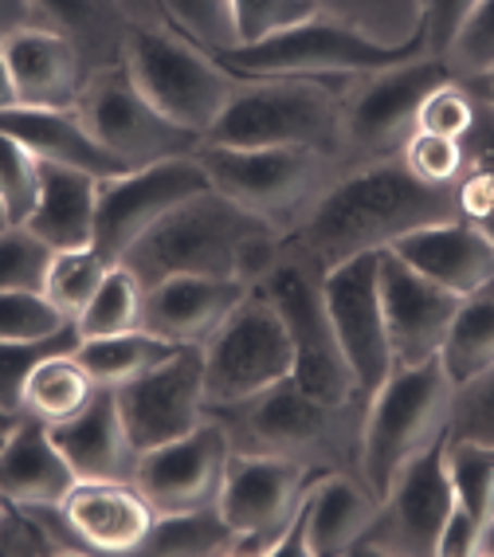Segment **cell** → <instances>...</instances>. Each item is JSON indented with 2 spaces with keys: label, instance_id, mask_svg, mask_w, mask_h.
<instances>
[{
  "label": "cell",
  "instance_id": "6da1fadb",
  "mask_svg": "<svg viewBox=\"0 0 494 557\" xmlns=\"http://www.w3.org/2000/svg\"><path fill=\"white\" fill-rule=\"evenodd\" d=\"M459 216V193L435 189L405 170L400 158L369 161L337 181L307 224L283 236L322 271L366 251H385L408 232Z\"/></svg>",
  "mask_w": 494,
  "mask_h": 557
},
{
  "label": "cell",
  "instance_id": "7a4b0ae2",
  "mask_svg": "<svg viewBox=\"0 0 494 557\" xmlns=\"http://www.w3.org/2000/svg\"><path fill=\"white\" fill-rule=\"evenodd\" d=\"M283 236L244 212L224 193L205 189L181 200L122 256V268L141 287H158L173 275L239 278L256 287L275 263Z\"/></svg>",
  "mask_w": 494,
  "mask_h": 557
},
{
  "label": "cell",
  "instance_id": "3957f363",
  "mask_svg": "<svg viewBox=\"0 0 494 557\" xmlns=\"http://www.w3.org/2000/svg\"><path fill=\"white\" fill-rule=\"evenodd\" d=\"M366 405L369 397L330 405L287 377L236 405H208V417L224 424L232 451L283 456L307 468L361 475Z\"/></svg>",
  "mask_w": 494,
  "mask_h": 557
},
{
  "label": "cell",
  "instance_id": "277c9868",
  "mask_svg": "<svg viewBox=\"0 0 494 557\" xmlns=\"http://www.w3.org/2000/svg\"><path fill=\"white\" fill-rule=\"evenodd\" d=\"M208 185L236 200L239 209L263 220L279 236H291L307 224L318 200L349 173V161L334 150L314 146H263V150H236L212 146L197 150Z\"/></svg>",
  "mask_w": 494,
  "mask_h": 557
},
{
  "label": "cell",
  "instance_id": "5b68a950",
  "mask_svg": "<svg viewBox=\"0 0 494 557\" xmlns=\"http://www.w3.org/2000/svg\"><path fill=\"white\" fill-rule=\"evenodd\" d=\"M354 75H283L247 79L232 95L205 141L263 150V146H314L342 153V107Z\"/></svg>",
  "mask_w": 494,
  "mask_h": 557
},
{
  "label": "cell",
  "instance_id": "8992f818",
  "mask_svg": "<svg viewBox=\"0 0 494 557\" xmlns=\"http://www.w3.org/2000/svg\"><path fill=\"white\" fill-rule=\"evenodd\" d=\"M455 381L440 358L424 366H393L366 405V436H361V479L385 495L396 471L412 463L420 451L444 444L452 429Z\"/></svg>",
  "mask_w": 494,
  "mask_h": 557
},
{
  "label": "cell",
  "instance_id": "52a82bcc",
  "mask_svg": "<svg viewBox=\"0 0 494 557\" xmlns=\"http://www.w3.org/2000/svg\"><path fill=\"white\" fill-rule=\"evenodd\" d=\"M126 71L138 83L153 107L169 122L193 129L205 138L212 122L224 114L244 75L220 67L205 48L181 36L177 28H149V24H129L126 40Z\"/></svg>",
  "mask_w": 494,
  "mask_h": 557
},
{
  "label": "cell",
  "instance_id": "ba28073f",
  "mask_svg": "<svg viewBox=\"0 0 494 557\" xmlns=\"http://www.w3.org/2000/svg\"><path fill=\"white\" fill-rule=\"evenodd\" d=\"M322 278H326V271L283 239L271 271L259 278V287L271 299L279 322L287 330L291 349H295V373L291 377L307 388L310 397L346 405V400L361 397V388L349 373L346 354L337 346L326 295H322Z\"/></svg>",
  "mask_w": 494,
  "mask_h": 557
},
{
  "label": "cell",
  "instance_id": "9c48e42d",
  "mask_svg": "<svg viewBox=\"0 0 494 557\" xmlns=\"http://www.w3.org/2000/svg\"><path fill=\"white\" fill-rule=\"evenodd\" d=\"M424 51V32L412 44L385 48V44L346 28V24L310 12L307 21L291 24V28L268 36V40L217 51L212 60L220 67L244 75V79H283V75H369V71L416 60Z\"/></svg>",
  "mask_w": 494,
  "mask_h": 557
},
{
  "label": "cell",
  "instance_id": "30bf717a",
  "mask_svg": "<svg viewBox=\"0 0 494 557\" xmlns=\"http://www.w3.org/2000/svg\"><path fill=\"white\" fill-rule=\"evenodd\" d=\"M447 79H455L452 67L428 51L393 67L354 75L342 107V158L349 161V170L396 158L416 134L420 102Z\"/></svg>",
  "mask_w": 494,
  "mask_h": 557
},
{
  "label": "cell",
  "instance_id": "8fae6325",
  "mask_svg": "<svg viewBox=\"0 0 494 557\" xmlns=\"http://www.w3.org/2000/svg\"><path fill=\"white\" fill-rule=\"evenodd\" d=\"M75 114L90 129V138L107 153H114L126 170H141V165L165 158H188L205 146L200 134L169 122L141 95L138 83L129 79L126 63L90 71L79 99H75Z\"/></svg>",
  "mask_w": 494,
  "mask_h": 557
},
{
  "label": "cell",
  "instance_id": "7c38bea8",
  "mask_svg": "<svg viewBox=\"0 0 494 557\" xmlns=\"http://www.w3.org/2000/svg\"><path fill=\"white\" fill-rule=\"evenodd\" d=\"M208 405H236L295 373V349L263 287H251L220 330L200 346Z\"/></svg>",
  "mask_w": 494,
  "mask_h": 557
},
{
  "label": "cell",
  "instance_id": "4fadbf2b",
  "mask_svg": "<svg viewBox=\"0 0 494 557\" xmlns=\"http://www.w3.org/2000/svg\"><path fill=\"white\" fill-rule=\"evenodd\" d=\"M322 475H326L322 468H307V463L283 456L232 451L224 491L217 503L227 527L236 530L232 557H271L275 542Z\"/></svg>",
  "mask_w": 494,
  "mask_h": 557
},
{
  "label": "cell",
  "instance_id": "5bb4252c",
  "mask_svg": "<svg viewBox=\"0 0 494 557\" xmlns=\"http://www.w3.org/2000/svg\"><path fill=\"white\" fill-rule=\"evenodd\" d=\"M444 444L420 451L412 463L396 471V479L381 495V507H376L369 530L357 537L354 554L435 557L447 515L455 507V491L444 463Z\"/></svg>",
  "mask_w": 494,
  "mask_h": 557
},
{
  "label": "cell",
  "instance_id": "9a60e30c",
  "mask_svg": "<svg viewBox=\"0 0 494 557\" xmlns=\"http://www.w3.org/2000/svg\"><path fill=\"white\" fill-rule=\"evenodd\" d=\"M212 189L197 153L188 158H165L141 170H126L119 177L99 181L95 200V251L107 263H122L134 244L146 236L169 209L181 200Z\"/></svg>",
  "mask_w": 494,
  "mask_h": 557
},
{
  "label": "cell",
  "instance_id": "2e32d148",
  "mask_svg": "<svg viewBox=\"0 0 494 557\" xmlns=\"http://www.w3.org/2000/svg\"><path fill=\"white\" fill-rule=\"evenodd\" d=\"M129 444L141 451L188 436L208 417L205 354L200 346H177L165 361L114 388Z\"/></svg>",
  "mask_w": 494,
  "mask_h": 557
},
{
  "label": "cell",
  "instance_id": "e0dca14e",
  "mask_svg": "<svg viewBox=\"0 0 494 557\" xmlns=\"http://www.w3.org/2000/svg\"><path fill=\"white\" fill-rule=\"evenodd\" d=\"M227 463H232V440L217 417H205V424L188 436L141 451L134 468V487L146 495L153 515L217 507Z\"/></svg>",
  "mask_w": 494,
  "mask_h": 557
},
{
  "label": "cell",
  "instance_id": "ac0fdd59",
  "mask_svg": "<svg viewBox=\"0 0 494 557\" xmlns=\"http://www.w3.org/2000/svg\"><path fill=\"white\" fill-rule=\"evenodd\" d=\"M381 251H366L326 271L322 295H326L330 322H334L337 346L346 354L361 397H373L376 385L393 373V346H388L385 314H381V287H376Z\"/></svg>",
  "mask_w": 494,
  "mask_h": 557
},
{
  "label": "cell",
  "instance_id": "d6986e66",
  "mask_svg": "<svg viewBox=\"0 0 494 557\" xmlns=\"http://www.w3.org/2000/svg\"><path fill=\"white\" fill-rule=\"evenodd\" d=\"M376 287H381V314H385L396 366H424V361L440 358L447 326H452L464 299L424 278L416 268H408L405 259L388 248L381 251Z\"/></svg>",
  "mask_w": 494,
  "mask_h": 557
},
{
  "label": "cell",
  "instance_id": "ffe728a7",
  "mask_svg": "<svg viewBox=\"0 0 494 557\" xmlns=\"http://www.w3.org/2000/svg\"><path fill=\"white\" fill-rule=\"evenodd\" d=\"M247 283L239 278L173 275L158 287H146L141 299V330L158 334L169 346H205L220 322L244 302Z\"/></svg>",
  "mask_w": 494,
  "mask_h": 557
},
{
  "label": "cell",
  "instance_id": "44dd1931",
  "mask_svg": "<svg viewBox=\"0 0 494 557\" xmlns=\"http://www.w3.org/2000/svg\"><path fill=\"white\" fill-rule=\"evenodd\" d=\"M388 251H396L408 268H416L424 278L455 290L459 299H467V295L483 287H494V244L467 216L424 224V228L396 239Z\"/></svg>",
  "mask_w": 494,
  "mask_h": 557
},
{
  "label": "cell",
  "instance_id": "7402d4cb",
  "mask_svg": "<svg viewBox=\"0 0 494 557\" xmlns=\"http://www.w3.org/2000/svg\"><path fill=\"white\" fill-rule=\"evenodd\" d=\"M63 515L87 554H138L153 530V507L126 479H79L63 498Z\"/></svg>",
  "mask_w": 494,
  "mask_h": 557
},
{
  "label": "cell",
  "instance_id": "603a6c76",
  "mask_svg": "<svg viewBox=\"0 0 494 557\" xmlns=\"http://www.w3.org/2000/svg\"><path fill=\"white\" fill-rule=\"evenodd\" d=\"M0 51L9 63L16 107L75 110L87 71L79 51L51 28H21L0 36Z\"/></svg>",
  "mask_w": 494,
  "mask_h": 557
},
{
  "label": "cell",
  "instance_id": "cb8c5ba5",
  "mask_svg": "<svg viewBox=\"0 0 494 557\" xmlns=\"http://www.w3.org/2000/svg\"><path fill=\"white\" fill-rule=\"evenodd\" d=\"M51 440H55V448L71 463L75 479H126V483H134L138 448L126 436L114 388H95L90 405L83 408L79 417L55 424Z\"/></svg>",
  "mask_w": 494,
  "mask_h": 557
},
{
  "label": "cell",
  "instance_id": "d4e9b609",
  "mask_svg": "<svg viewBox=\"0 0 494 557\" xmlns=\"http://www.w3.org/2000/svg\"><path fill=\"white\" fill-rule=\"evenodd\" d=\"M0 134H9L32 150L40 161H55V165H71L90 177H119L126 173L114 153H107L99 141L90 138V129L75 110H44V107H4L0 110Z\"/></svg>",
  "mask_w": 494,
  "mask_h": 557
},
{
  "label": "cell",
  "instance_id": "484cf974",
  "mask_svg": "<svg viewBox=\"0 0 494 557\" xmlns=\"http://www.w3.org/2000/svg\"><path fill=\"white\" fill-rule=\"evenodd\" d=\"M79 479L55 448L51 429L32 417H16L4 448H0V495L16 507L63 503Z\"/></svg>",
  "mask_w": 494,
  "mask_h": 557
},
{
  "label": "cell",
  "instance_id": "4316f807",
  "mask_svg": "<svg viewBox=\"0 0 494 557\" xmlns=\"http://www.w3.org/2000/svg\"><path fill=\"white\" fill-rule=\"evenodd\" d=\"M95 200H99V177L40 161V193L24 228L44 239L51 251L95 248Z\"/></svg>",
  "mask_w": 494,
  "mask_h": 557
},
{
  "label": "cell",
  "instance_id": "83f0119b",
  "mask_svg": "<svg viewBox=\"0 0 494 557\" xmlns=\"http://www.w3.org/2000/svg\"><path fill=\"white\" fill-rule=\"evenodd\" d=\"M381 498L361 475L326 471L307 495V546L310 557L354 554L357 537L373 522Z\"/></svg>",
  "mask_w": 494,
  "mask_h": 557
},
{
  "label": "cell",
  "instance_id": "f1b7e54d",
  "mask_svg": "<svg viewBox=\"0 0 494 557\" xmlns=\"http://www.w3.org/2000/svg\"><path fill=\"white\" fill-rule=\"evenodd\" d=\"M36 9L44 28L60 32L79 51L87 75L126 60L129 16L122 0H36Z\"/></svg>",
  "mask_w": 494,
  "mask_h": 557
},
{
  "label": "cell",
  "instance_id": "f546056e",
  "mask_svg": "<svg viewBox=\"0 0 494 557\" xmlns=\"http://www.w3.org/2000/svg\"><path fill=\"white\" fill-rule=\"evenodd\" d=\"M95 388L99 385L90 381V373L79 366L75 354H51L32 369L28 385H24L21 417H32L55 429L63 420L79 417L95 397Z\"/></svg>",
  "mask_w": 494,
  "mask_h": 557
},
{
  "label": "cell",
  "instance_id": "4dcf8cb0",
  "mask_svg": "<svg viewBox=\"0 0 494 557\" xmlns=\"http://www.w3.org/2000/svg\"><path fill=\"white\" fill-rule=\"evenodd\" d=\"M236 530L227 527L220 507L181 510V515H158L153 530L141 542V557H232Z\"/></svg>",
  "mask_w": 494,
  "mask_h": 557
},
{
  "label": "cell",
  "instance_id": "1f68e13d",
  "mask_svg": "<svg viewBox=\"0 0 494 557\" xmlns=\"http://www.w3.org/2000/svg\"><path fill=\"white\" fill-rule=\"evenodd\" d=\"M177 346L161 342L149 330H126V334H107V338H83L75 358L90 373L95 385L119 388L126 381H134L138 373L153 369L158 361H165Z\"/></svg>",
  "mask_w": 494,
  "mask_h": 557
},
{
  "label": "cell",
  "instance_id": "d6a6232c",
  "mask_svg": "<svg viewBox=\"0 0 494 557\" xmlns=\"http://www.w3.org/2000/svg\"><path fill=\"white\" fill-rule=\"evenodd\" d=\"M318 16L346 24L369 40L400 48L424 32V0H307Z\"/></svg>",
  "mask_w": 494,
  "mask_h": 557
},
{
  "label": "cell",
  "instance_id": "836d02e7",
  "mask_svg": "<svg viewBox=\"0 0 494 557\" xmlns=\"http://www.w3.org/2000/svg\"><path fill=\"white\" fill-rule=\"evenodd\" d=\"M440 361L452 381H467L494 366V287L474 290L459 302L440 346Z\"/></svg>",
  "mask_w": 494,
  "mask_h": 557
},
{
  "label": "cell",
  "instance_id": "e575fe53",
  "mask_svg": "<svg viewBox=\"0 0 494 557\" xmlns=\"http://www.w3.org/2000/svg\"><path fill=\"white\" fill-rule=\"evenodd\" d=\"M141 299L146 287L129 275L122 263H110L107 278L99 283L95 299L87 302L79 319L83 338H107V334H126V330H141Z\"/></svg>",
  "mask_w": 494,
  "mask_h": 557
},
{
  "label": "cell",
  "instance_id": "d590c367",
  "mask_svg": "<svg viewBox=\"0 0 494 557\" xmlns=\"http://www.w3.org/2000/svg\"><path fill=\"white\" fill-rule=\"evenodd\" d=\"M110 263L95 248H71V251H51L48 275H44V295L63 319H79L87 302L95 299L99 283L107 278Z\"/></svg>",
  "mask_w": 494,
  "mask_h": 557
},
{
  "label": "cell",
  "instance_id": "8d00e7d4",
  "mask_svg": "<svg viewBox=\"0 0 494 557\" xmlns=\"http://www.w3.org/2000/svg\"><path fill=\"white\" fill-rule=\"evenodd\" d=\"M83 342L79 322H67L63 330L48 334V338H32V342H0V412L9 417H21V400L24 385H28L32 369L40 366L51 354H75Z\"/></svg>",
  "mask_w": 494,
  "mask_h": 557
},
{
  "label": "cell",
  "instance_id": "74e56055",
  "mask_svg": "<svg viewBox=\"0 0 494 557\" xmlns=\"http://www.w3.org/2000/svg\"><path fill=\"white\" fill-rule=\"evenodd\" d=\"M444 463H447V479H452V491H455V507L467 510V515L474 518V527H479L486 507L494 503V448L447 436Z\"/></svg>",
  "mask_w": 494,
  "mask_h": 557
},
{
  "label": "cell",
  "instance_id": "f35d334b",
  "mask_svg": "<svg viewBox=\"0 0 494 557\" xmlns=\"http://www.w3.org/2000/svg\"><path fill=\"white\" fill-rule=\"evenodd\" d=\"M161 12H165L169 28H177L208 55L239 44L232 0H161Z\"/></svg>",
  "mask_w": 494,
  "mask_h": 557
},
{
  "label": "cell",
  "instance_id": "ab89813d",
  "mask_svg": "<svg viewBox=\"0 0 494 557\" xmlns=\"http://www.w3.org/2000/svg\"><path fill=\"white\" fill-rule=\"evenodd\" d=\"M396 158L405 161V170L412 177H420L424 185H435V189H455L467 173L464 141L432 134V129H416Z\"/></svg>",
  "mask_w": 494,
  "mask_h": 557
},
{
  "label": "cell",
  "instance_id": "60d3db41",
  "mask_svg": "<svg viewBox=\"0 0 494 557\" xmlns=\"http://www.w3.org/2000/svg\"><path fill=\"white\" fill-rule=\"evenodd\" d=\"M447 436L494 448V366L467 381H455Z\"/></svg>",
  "mask_w": 494,
  "mask_h": 557
},
{
  "label": "cell",
  "instance_id": "b9f144b4",
  "mask_svg": "<svg viewBox=\"0 0 494 557\" xmlns=\"http://www.w3.org/2000/svg\"><path fill=\"white\" fill-rule=\"evenodd\" d=\"M444 63L452 67L455 79H479L494 71V0H479L464 28L455 32L452 48L444 51Z\"/></svg>",
  "mask_w": 494,
  "mask_h": 557
},
{
  "label": "cell",
  "instance_id": "7bdbcfd3",
  "mask_svg": "<svg viewBox=\"0 0 494 557\" xmlns=\"http://www.w3.org/2000/svg\"><path fill=\"white\" fill-rule=\"evenodd\" d=\"M71 319H63L60 310L51 307L44 290H0V342H32L48 338L55 330H63Z\"/></svg>",
  "mask_w": 494,
  "mask_h": 557
},
{
  "label": "cell",
  "instance_id": "ee69618b",
  "mask_svg": "<svg viewBox=\"0 0 494 557\" xmlns=\"http://www.w3.org/2000/svg\"><path fill=\"white\" fill-rule=\"evenodd\" d=\"M36 193H40V158L24 150L16 138L0 134V200L12 224H24L32 216Z\"/></svg>",
  "mask_w": 494,
  "mask_h": 557
},
{
  "label": "cell",
  "instance_id": "f6af8a7d",
  "mask_svg": "<svg viewBox=\"0 0 494 557\" xmlns=\"http://www.w3.org/2000/svg\"><path fill=\"white\" fill-rule=\"evenodd\" d=\"M51 248L44 239L32 236L24 224H12L0 236V290H44V275H48Z\"/></svg>",
  "mask_w": 494,
  "mask_h": 557
},
{
  "label": "cell",
  "instance_id": "bcb514c9",
  "mask_svg": "<svg viewBox=\"0 0 494 557\" xmlns=\"http://www.w3.org/2000/svg\"><path fill=\"white\" fill-rule=\"evenodd\" d=\"M474 122V90L459 79H447L420 102V114H416V129H432V134H444V138L464 141L467 129Z\"/></svg>",
  "mask_w": 494,
  "mask_h": 557
},
{
  "label": "cell",
  "instance_id": "7dc6e473",
  "mask_svg": "<svg viewBox=\"0 0 494 557\" xmlns=\"http://www.w3.org/2000/svg\"><path fill=\"white\" fill-rule=\"evenodd\" d=\"M232 12H236L239 44H259L275 32L291 28V24L307 21L314 9L307 0H232Z\"/></svg>",
  "mask_w": 494,
  "mask_h": 557
},
{
  "label": "cell",
  "instance_id": "c3c4849f",
  "mask_svg": "<svg viewBox=\"0 0 494 557\" xmlns=\"http://www.w3.org/2000/svg\"><path fill=\"white\" fill-rule=\"evenodd\" d=\"M0 557H60V549L28 507L9 503L0 515Z\"/></svg>",
  "mask_w": 494,
  "mask_h": 557
},
{
  "label": "cell",
  "instance_id": "681fc988",
  "mask_svg": "<svg viewBox=\"0 0 494 557\" xmlns=\"http://www.w3.org/2000/svg\"><path fill=\"white\" fill-rule=\"evenodd\" d=\"M479 0H424V40L428 55L444 60V51L452 48L455 32L464 28V21L471 16V9Z\"/></svg>",
  "mask_w": 494,
  "mask_h": 557
},
{
  "label": "cell",
  "instance_id": "f907efd6",
  "mask_svg": "<svg viewBox=\"0 0 494 557\" xmlns=\"http://www.w3.org/2000/svg\"><path fill=\"white\" fill-rule=\"evenodd\" d=\"M464 158L467 170H483L494 177V107H486L479 95H474V122L464 138Z\"/></svg>",
  "mask_w": 494,
  "mask_h": 557
},
{
  "label": "cell",
  "instance_id": "816d5d0a",
  "mask_svg": "<svg viewBox=\"0 0 494 557\" xmlns=\"http://www.w3.org/2000/svg\"><path fill=\"white\" fill-rule=\"evenodd\" d=\"M21 28H44L36 0H0V36Z\"/></svg>",
  "mask_w": 494,
  "mask_h": 557
},
{
  "label": "cell",
  "instance_id": "f5cc1de1",
  "mask_svg": "<svg viewBox=\"0 0 494 557\" xmlns=\"http://www.w3.org/2000/svg\"><path fill=\"white\" fill-rule=\"evenodd\" d=\"M129 24H149V28H169L165 12H161V0H122Z\"/></svg>",
  "mask_w": 494,
  "mask_h": 557
},
{
  "label": "cell",
  "instance_id": "db71d44e",
  "mask_svg": "<svg viewBox=\"0 0 494 557\" xmlns=\"http://www.w3.org/2000/svg\"><path fill=\"white\" fill-rule=\"evenodd\" d=\"M474 557H494V503L486 507L483 522H479V537H474Z\"/></svg>",
  "mask_w": 494,
  "mask_h": 557
},
{
  "label": "cell",
  "instance_id": "11a10c76",
  "mask_svg": "<svg viewBox=\"0 0 494 557\" xmlns=\"http://www.w3.org/2000/svg\"><path fill=\"white\" fill-rule=\"evenodd\" d=\"M4 107H16V90H12L9 63H4V51H0V110Z\"/></svg>",
  "mask_w": 494,
  "mask_h": 557
},
{
  "label": "cell",
  "instance_id": "9f6ffc18",
  "mask_svg": "<svg viewBox=\"0 0 494 557\" xmlns=\"http://www.w3.org/2000/svg\"><path fill=\"white\" fill-rule=\"evenodd\" d=\"M464 83V79H459ZM467 87L474 90V95H479V99L486 102V107H494V71H486V75H479V79H471L467 83Z\"/></svg>",
  "mask_w": 494,
  "mask_h": 557
},
{
  "label": "cell",
  "instance_id": "6f0895ef",
  "mask_svg": "<svg viewBox=\"0 0 494 557\" xmlns=\"http://www.w3.org/2000/svg\"><path fill=\"white\" fill-rule=\"evenodd\" d=\"M474 224H479V228L486 232V239H491V244H494V209H491V212H483V216L474 220Z\"/></svg>",
  "mask_w": 494,
  "mask_h": 557
},
{
  "label": "cell",
  "instance_id": "680465c9",
  "mask_svg": "<svg viewBox=\"0 0 494 557\" xmlns=\"http://www.w3.org/2000/svg\"><path fill=\"white\" fill-rule=\"evenodd\" d=\"M12 424H16V417H9V412H0V448H4V440H9Z\"/></svg>",
  "mask_w": 494,
  "mask_h": 557
},
{
  "label": "cell",
  "instance_id": "91938a15",
  "mask_svg": "<svg viewBox=\"0 0 494 557\" xmlns=\"http://www.w3.org/2000/svg\"><path fill=\"white\" fill-rule=\"evenodd\" d=\"M12 228V220H9V209H4V200H0V236Z\"/></svg>",
  "mask_w": 494,
  "mask_h": 557
},
{
  "label": "cell",
  "instance_id": "94428289",
  "mask_svg": "<svg viewBox=\"0 0 494 557\" xmlns=\"http://www.w3.org/2000/svg\"><path fill=\"white\" fill-rule=\"evenodd\" d=\"M4 507H9V498H4V495H0V515H4Z\"/></svg>",
  "mask_w": 494,
  "mask_h": 557
}]
</instances>
